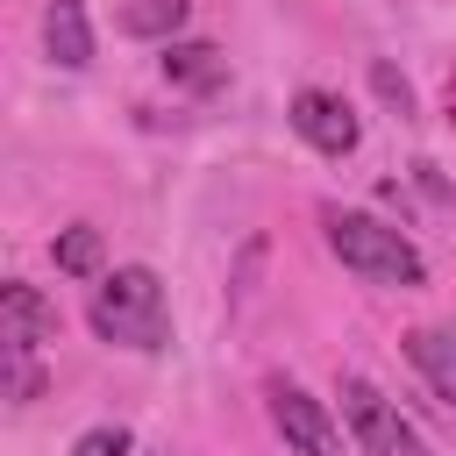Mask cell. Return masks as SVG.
<instances>
[{
    "label": "cell",
    "mask_w": 456,
    "mask_h": 456,
    "mask_svg": "<svg viewBox=\"0 0 456 456\" xmlns=\"http://www.w3.org/2000/svg\"><path fill=\"white\" fill-rule=\"evenodd\" d=\"M0 342H7V363H28L43 342H57V306L21 278L0 292Z\"/></svg>",
    "instance_id": "8992f818"
},
{
    "label": "cell",
    "mask_w": 456,
    "mask_h": 456,
    "mask_svg": "<svg viewBox=\"0 0 456 456\" xmlns=\"http://www.w3.org/2000/svg\"><path fill=\"white\" fill-rule=\"evenodd\" d=\"M185 14H192V0H128L121 7V28L142 36V43H178Z\"/></svg>",
    "instance_id": "30bf717a"
},
{
    "label": "cell",
    "mask_w": 456,
    "mask_h": 456,
    "mask_svg": "<svg viewBox=\"0 0 456 456\" xmlns=\"http://www.w3.org/2000/svg\"><path fill=\"white\" fill-rule=\"evenodd\" d=\"M43 43L64 71H86L93 64V21H86V0H50L43 7Z\"/></svg>",
    "instance_id": "ba28073f"
},
{
    "label": "cell",
    "mask_w": 456,
    "mask_h": 456,
    "mask_svg": "<svg viewBox=\"0 0 456 456\" xmlns=\"http://www.w3.org/2000/svg\"><path fill=\"white\" fill-rule=\"evenodd\" d=\"M71 456H128V428H86Z\"/></svg>",
    "instance_id": "7c38bea8"
},
{
    "label": "cell",
    "mask_w": 456,
    "mask_h": 456,
    "mask_svg": "<svg viewBox=\"0 0 456 456\" xmlns=\"http://www.w3.org/2000/svg\"><path fill=\"white\" fill-rule=\"evenodd\" d=\"M50 256H57V271H71V278H86V271L100 264V235H93V228H64V235L50 242Z\"/></svg>",
    "instance_id": "8fae6325"
},
{
    "label": "cell",
    "mask_w": 456,
    "mask_h": 456,
    "mask_svg": "<svg viewBox=\"0 0 456 456\" xmlns=\"http://www.w3.org/2000/svg\"><path fill=\"white\" fill-rule=\"evenodd\" d=\"M292 128H299V142H314L321 157H349V150L363 142V121L349 114V100H342V93H321V86L292 93Z\"/></svg>",
    "instance_id": "5b68a950"
},
{
    "label": "cell",
    "mask_w": 456,
    "mask_h": 456,
    "mask_svg": "<svg viewBox=\"0 0 456 456\" xmlns=\"http://www.w3.org/2000/svg\"><path fill=\"white\" fill-rule=\"evenodd\" d=\"M406 356H413V370L428 378V392H435L442 406H456V321L413 328V335H406Z\"/></svg>",
    "instance_id": "52a82bcc"
},
{
    "label": "cell",
    "mask_w": 456,
    "mask_h": 456,
    "mask_svg": "<svg viewBox=\"0 0 456 456\" xmlns=\"http://www.w3.org/2000/svg\"><path fill=\"white\" fill-rule=\"evenodd\" d=\"M164 78L171 86H185V93H214L221 78H228V57L214 50V43H164Z\"/></svg>",
    "instance_id": "9c48e42d"
},
{
    "label": "cell",
    "mask_w": 456,
    "mask_h": 456,
    "mask_svg": "<svg viewBox=\"0 0 456 456\" xmlns=\"http://www.w3.org/2000/svg\"><path fill=\"white\" fill-rule=\"evenodd\" d=\"M93 335L100 342H121V349H164L171 335V306H164V285L150 264H121L93 285V306H86Z\"/></svg>",
    "instance_id": "6da1fadb"
},
{
    "label": "cell",
    "mask_w": 456,
    "mask_h": 456,
    "mask_svg": "<svg viewBox=\"0 0 456 456\" xmlns=\"http://www.w3.org/2000/svg\"><path fill=\"white\" fill-rule=\"evenodd\" d=\"M342 420L356 428V442H363V456H428V442H420V428L370 385V378H342Z\"/></svg>",
    "instance_id": "3957f363"
},
{
    "label": "cell",
    "mask_w": 456,
    "mask_h": 456,
    "mask_svg": "<svg viewBox=\"0 0 456 456\" xmlns=\"http://www.w3.org/2000/svg\"><path fill=\"white\" fill-rule=\"evenodd\" d=\"M150 456H164V449H150Z\"/></svg>",
    "instance_id": "4fadbf2b"
},
{
    "label": "cell",
    "mask_w": 456,
    "mask_h": 456,
    "mask_svg": "<svg viewBox=\"0 0 456 456\" xmlns=\"http://www.w3.org/2000/svg\"><path fill=\"white\" fill-rule=\"evenodd\" d=\"M321 228H328V249H335V256H342L363 285H420V278H428L420 249H413L392 221H378V214L321 207Z\"/></svg>",
    "instance_id": "7a4b0ae2"
},
{
    "label": "cell",
    "mask_w": 456,
    "mask_h": 456,
    "mask_svg": "<svg viewBox=\"0 0 456 456\" xmlns=\"http://www.w3.org/2000/svg\"><path fill=\"white\" fill-rule=\"evenodd\" d=\"M264 399H271V428H278L299 456H342V428H335V413H328L314 392H299V385L271 378V385H264Z\"/></svg>",
    "instance_id": "277c9868"
}]
</instances>
